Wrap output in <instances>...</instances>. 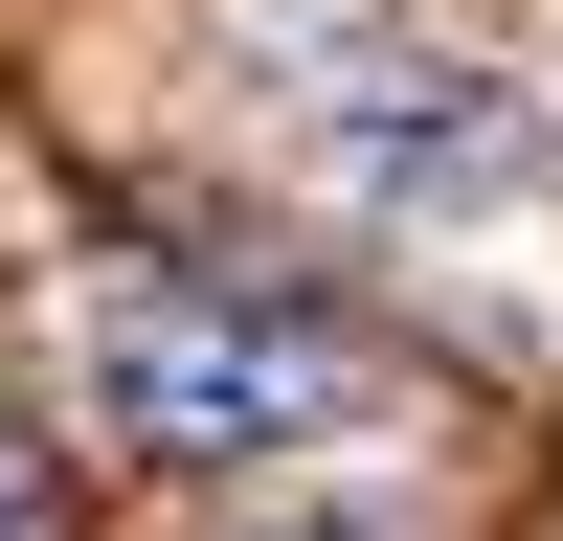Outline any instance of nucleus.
Segmentation results:
<instances>
[{
	"label": "nucleus",
	"mask_w": 563,
	"mask_h": 541,
	"mask_svg": "<svg viewBox=\"0 0 563 541\" xmlns=\"http://www.w3.org/2000/svg\"><path fill=\"white\" fill-rule=\"evenodd\" d=\"M68 384H90L113 451H180V474H316V451L361 429V339H316V316H271V294H180V270L90 294Z\"/></svg>",
	"instance_id": "1"
},
{
	"label": "nucleus",
	"mask_w": 563,
	"mask_h": 541,
	"mask_svg": "<svg viewBox=\"0 0 563 541\" xmlns=\"http://www.w3.org/2000/svg\"><path fill=\"white\" fill-rule=\"evenodd\" d=\"M316 158H339V203L429 225V249H541L563 225V90L474 68V45H384V68L316 90Z\"/></svg>",
	"instance_id": "2"
},
{
	"label": "nucleus",
	"mask_w": 563,
	"mask_h": 541,
	"mask_svg": "<svg viewBox=\"0 0 563 541\" xmlns=\"http://www.w3.org/2000/svg\"><path fill=\"white\" fill-rule=\"evenodd\" d=\"M249 496H271V474H249ZM249 541H406V496H384V474H294Z\"/></svg>",
	"instance_id": "3"
},
{
	"label": "nucleus",
	"mask_w": 563,
	"mask_h": 541,
	"mask_svg": "<svg viewBox=\"0 0 563 541\" xmlns=\"http://www.w3.org/2000/svg\"><path fill=\"white\" fill-rule=\"evenodd\" d=\"M0 541H45V451L23 429H0Z\"/></svg>",
	"instance_id": "4"
}]
</instances>
